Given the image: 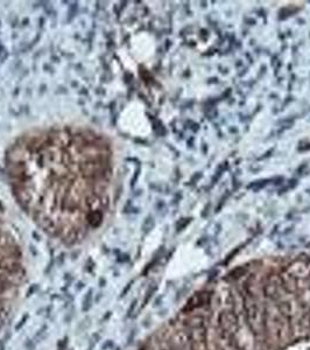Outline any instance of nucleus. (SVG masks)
<instances>
[{
  "instance_id": "obj_2",
  "label": "nucleus",
  "mask_w": 310,
  "mask_h": 350,
  "mask_svg": "<svg viewBox=\"0 0 310 350\" xmlns=\"http://www.w3.org/2000/svg\"><path fill=\"white\" fill-rule=\"evenodd\" d=\"M220 327L225 333L233 334L237 330V318H235L231 312H225L220 315Z\"/></svg>"
},
{
  "instance_id": "obj_1",
  "label": "nucleus",
  "mask_w": 310,
  "mask_h": 350,
  "mask_svg": "<svg viewBox=\"0 0 310 350\" xmlns=\"http://www.w3.org/2000/svg\"><path fill=\"white\" fill-rule=\"evenodd\" d=\"M4 167L20 208L65 242L97 229L113 208L114 144L91 125L55 123L24 131L8 145Z\"/></svg>"
},
{
  "instance_id": "obj_3",
  "label": "nucleus",
  "mask_w": 310,
  "mask_h": 350,
  "mask_svg": "<svg viewBox=\"0 0 310 350\" xmlns=\"http://www.w3.org/2000/svg\"><path fill=\"white\" fill-rule=\"evenodd\" d=\"M90 298H91V291H90V292L88 293V295L85 296V304H84L85 306L83 307V309H84V310H88V309L90 308V305L88 304V302H92V300H91Z\"/></svg>"
}]
</instances>
